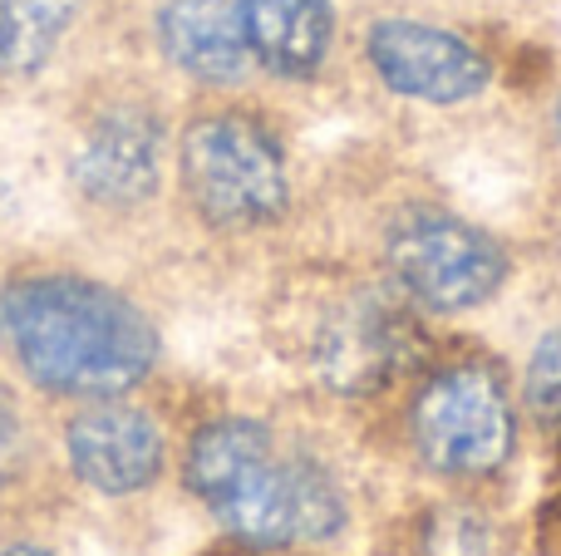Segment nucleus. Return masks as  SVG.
<instances>
[{
  "label": "nucleus",
  "mask_w": 561,
  "mask_h": 556,
  "mask_svg": "<svg viewBox=\"0 0 561 556\" xmlns=\"http://www.w3.org/2000/svg\"><path fill=\"white\" fill-rule=\"evenodd\" d=\"M0 345L35 390L69 399H114L158 360L153 321L128 296L55 266L0 286Z\"/></svg>",
  "instance_id": "f257e3e1"
},
{
  "label": "nucleus",
  "mask_w": 561,
  "mask_h": 556,
  "mask_svg": "<svg viewBox=\"0 0 561 556\" xmlns=\"http://www.w3.org/2000/svg\"><path fill=\"white\" fill-rule=\"evenodd\" d=\"M187 488L252 547L320 542L345 522L335 483L310 459H280L256 419L207 424L187 449Z\"/></svg>",
  "instance_id": "f03ea898"
},
{
  "label": "nucleus",
  "mask_w": 561,
  "mask_h": 556,
  "mask_svg": "<svg viewBox=\"0 0 561 556\" xmlns=\"http://www.w3.org/2000/svg\"><path fill=\"white\" fill-rule=\"evenodd\" d=\"M183 193L213 227H262L286 207L276 138L247 114H203L178 143Z\"/></svg>",
  "instance_id": "7ed1b4c3"
},
{
  "label": "nucleus",
  "mask_w": 561,
  "mask_h": 556,
  "mask_svg": "<svg viewBox=\"0 0 561 556\" xmlns=\"http://www.w3.org/2000/svg\"><path fill=\"white\" fill-rule=\"evenodd\" d=\"M414 443L428 468L473 478L513 453V404L497 374L478 364L444 370L414 404Z\"/></svg>",
  "instance_id": "20e7f679"
},
{
  "label": "nucleus",
  "mask_w": 561,
  "mask_h": 556,
  "mask_svg": "<svg viewBox=\"0 0 561 556\" xmlns=\"http://www.w3.org/2000/svg\"><path fill=\"white\" fill-rule=\"evenodd\" d=\"M389 266L434 311H468L503 286V252L493 236L448 212H409L389 232Z\"/></svg>",
  "instance_id": "39448f33"
},
{
  "label": "nucleus",
  "mask_w": 561,
  "mask_h": 556,
  "mask_svg": "<svg viewBox=\"0 0 561 556\" xmlns=\"http://www.w3.org/2000/svg\"><path fill=\"white\" fill-rule=\"evenodd\" d=\"M158 173H163V124L153 108L114 99L79 124L69 148V183L84 202L128 212L158 193Z\"/></svg>",
  "instance_id": "423d86ee"
},
{
  "label": "nucleus",
  "mask_w": 561,
  "mask_h": 556,
  "mask_svg": "<svg viewBox=\"0 0 561 556\" xmlns=\"http://www.w3.org/2000/svg\"><path fill=\"white\" fill-rule=\"evenodd\" d=\"M365 55L394 94L428 104H458L488 84V59L468 39L419 20H379L365 39Z\"/></svg>",
  "instance_id": "0eeeda50"
},
{
  "label": "nucleus",
  "mask_w": 561,
  "mask_h": 556,
  "mask_svg": "<svg viewBox=\"0 0 561 556\" xmlns=\"http://www.w3.org/2000/svg\"><path fill=\"white\" fill-rule=\"evenodd\" d=\"M69 463L99 493H138L163 468V433L128 404H94L65 429Z\"/></svg>",
  "instance_id": "6e6552de"
},
{
  "label": "nucleus",
  "mask_w": 561,
  "mask_h": 556,
  "mask_svg": "<svg viewBox=\"0 0 561 556\" xmlns=\"http://www.w3.org/2000/svg\"><path fill=\"white\" fill-rule=\"evenodd\" d=\"M158 39L163 55L203 84H237L252 69L242 0H163Z\"/></svg>",
  "instance_id": "1a4fd4ad"
},
{
  "label": "nucleus",
  "mask_w": 561,
  "mask_h": 556,
  "mask_svg": "<svg viewBox=\"0 0 561 556\" xmlns=\"http://www.w3.org/2000/svg\"><path fill=\"white\" fill-rule=\"evenodd\" d=\"M409 340V325L399 321L394 305L359 296L345 311H335L320 331V374L335 390H379L389 380V370L399 364Z\"/></svg>",
  "instance_id": "9d476101"
},
{
  "label": "nucleus",
  "mask_w": 561,
  "mask_h": 556,
  "mask_svg": "<svg viewBox=\"0 0 561 556\" xmlns=\"http://www.w3.org/2000/svg\"><path fill=\"white\" fill-rule=\"evenodd\" d=\"M252 65L280 79H310L330 49V0H242Z\"/></svg>",
  "instance_id": "9b49d317"
},
{
  "label": "nucleus",
  "mask_w": 561,
  "mask_h": 556,
  "mask_svg": "<svg viewBox=\"0 0 561 556\" xmlns=\"http://www.w3.org/2000/svg\"><path fill=\"white\" fill-rule=\"evenodd\" d=\"M84 0H0V79H35Z\"/></svg>",
  "instance_id": "f8f14e48"
},
{
  "label": "nucleus",
  "mask_w": 561,
  "mask_h": 556,
  "mask_svg": "<svg viewBox=\"0 0 561 556\" xmlns=\"http://www.w3.org/2000/svg\"><path fill=\"white\" fill-rule=\"evenodd\" d=\"M527 404L547 429H561V335H547L527 364Z\"/></svg>",
  "instance_id": "ddd939ff"
},
{
  "label": "nucleus",
  "mask_w": 561,
  "mask_h": 556,
  "mask_svg": "<svg viewBox=\"0 0 561 556\" xmlns=\"http://www.w3.org/2000/svg\"><path fill=\"white\" fill-rule=\"evenodd\" d=\"M20 443H25V433H20V409H15V399L0 390V483L20 468Z\"/></svg>",
  "instance_id": "4468645a"
},
{
  "label": "nucleus",
  "mask_w": 561,
  "mask_h": 556,
  "mask_svg": "<svg viewBox=\"0 0 561 556\" xmlns=\"http://www.w3.org/2000/svg\"><path fill=\"white\" fill-rule=\"evenodd\" d=\"M0 556H49V552L45 547H30V542H25V547H5Z\"/></svg>",
  "instance_id": "2eb2a0df"
},
{
  "label": "nucleus",
  "mask_w": 561,
  "mask_h": 556,
  "mask_svg": "<svg viewBox=\"0 0 561 556\" xmlns=\"http://www.w3.org/2000/svg\"><path fill=\"white\" fill-rule=\"evenodd\" d=\"M557 128H561V114H557Z\"/></svg>",
  "instance_id": "dca6fc26"
}]
</instances>
